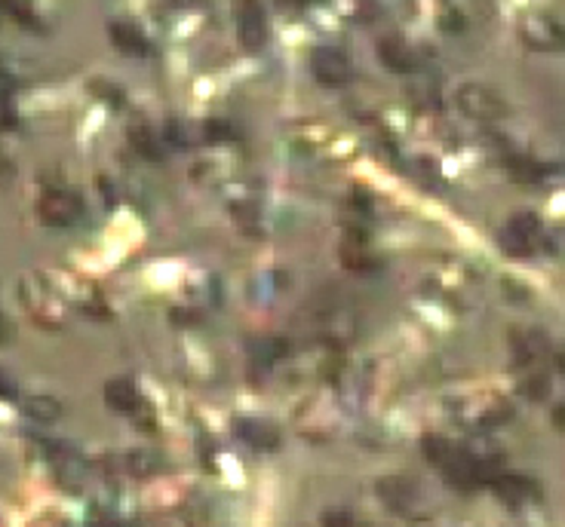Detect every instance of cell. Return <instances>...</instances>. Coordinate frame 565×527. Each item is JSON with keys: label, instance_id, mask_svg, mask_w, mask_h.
Masks as SVG:
<instances>
[{"label": "cell", "instance_id": "1", "mask_svg": "<svg viewBox=\"0 0 565 527\" xmlns=\"http://www.w3.org/2000/svg\"><path fill=\"white\" fill-rule=\"evenodd\" d=\"M455 105L470 120H501L510 113V105L504 102L501 92L485 83H464L455 96Z\"/></svg>", "mask_w": 565, "mask_h": 527}, {"label": "cell", "instance_id": "2", "mask_svg": "<svg viewBox=\"0 0 565 527\" xmlns=\"http://www.w3.org/2000/svg\"><path fill=\"white\" fill-rule=\"evenodd\" d=\"M520 35L525 46L541 52H562L565 50V28L556 22L553 16H544V12H531L520 22Z\"/></svg>", "mask_w": 565, "mask_h": 527}, {"label": "cell", "instance_id": "3", "mask_svg": "<svg viewBox=\"0 0 565 527\" xmlns=\"http://www.w3.org/2000/svg\"><path fill=\"white\" fill-rule=\"evenodd\" d=\"M541 245V221H538L531 212H522V215H514L510 224L501 230V249L507 255L525 258Z\"/></svg>", "mask_w": 565, "mask_h": 527}, {"label": "cell", "instance_id": "4", "mask_svg": "<svg viewBox=\"0 0 565 527\" xmlns=\"http://www.w3.org/2000/svg\"><path fill=\"white\" fill-rule=\"evenodd\" d=\"M237 35L246 52H258L268 43V16L258 0H237Z\"/></svg>", "mask_w": 565, "mask_h": 527}, {"label": "cell", "instance_id": "5", "mask_svg": "<svg viewBox=\"0 0 565 527\" xmlns=\"http://www.w3.org/2000/svg\"><path fill=\"white\" fill-rule=\"evenodd\" d=\"M37 209H41V218L46 224L68 227V224H75L77 218H81L83 203H81V197H77V193H71V190H46Z\"/></svg>", "mask_w": 565, "mask_h": 527}, {"label": "cell", "instance_id": "6", "mask_svg": "<svg viewBox=\"0 0 565 527\" xmlns=\"http://www.w3.org/2000/svg\"><path fill=\"white\" fill-rule=\"evenodd\" d=\"M310 71H314V77L326 86H344L350 80L348 56H344L341 50H335V46H320V50H314V56H310Z\"/></svg>", "mask_w": 565, "mask_h": 527}, {"label": "cell", "instance_id": "7", "mask_svg": "<svg viewBox=\"0 0 565 527\" xmlns=\"http://www.w3.org/2000/svg\"><path fill=\"white\" fill-rule=\"evenodd\" d=\"M378 58H381L384 68L396 71V74H412V71L421 68L418 52L412 50L403 37H384L381 43H378Z\"/></svg>", "mask_w": 565, "mask_h": 527}, {"label": "cell", "instance_id": "8", "mask_svg": "<svg viewBox=\"0 0 565 527\" xmlns=\"http://www.w3.org/2000/svg\"><path fill=\"white\" fill-rule=\"evenodd\" d=\"M491 488H495V493L510 506V509H522L525 503L541 497L535 488V482H531V478H522V476H495L491 478Z\"/></svg>", "mask_w": 565, "mask_h": 527}, {"label": "cell", "instance_id": "9", "mask_svg": "<svg viewBox=\"0 0 565 527\" xmlns=\"http://www.w3.org/2000/svg\"><path fill=\"white\" fill-rule=\"evenodd\" d=\"M237 436L243 438L246 445H252L255 451H271L280 445V432L277 426L264 423V420H237Z\"/></svg>", "mask_w": 565, "mask_h": 527}, {"label": "cell", "instance_id": "10", "mask_svg": "<svg viewBox=\"0 0 565 527\" xmlns=\"http://www.w3.org/2000/svg\"><path fill=\"white\" fill-rule=\"evenodd\" d=\"M108 35H111V40H114L117 50L126 52V56L142 58V56H148V52H151V40L129 22H114L108 28Z\"/></svg>", "mask_w": 565, "mask_h": 527}, {"label": "cell", "instance_id": "11", "mask_svg": "<svg viewBox=\"0 0 565 527\" xmlns=\"http://www.w3.org/2000/svg\"><path fill=\"white\" fill-rule=\"evenodd\" d=\"M105 402H108V408L121 411V415H136L138 405H142V396H138L132 380H108L105 384Z\"/></svg>", "mask_w": 565, "mask_h": 527}, {"label": "cell", "instance_id": "12", "mask_svg": "<svg viewBox=\"0 0 565 527\" xmlns=\"http://www.w3.org/2000/svg\"><path fill=\"white\" fill-rule=\"evenodd\" d=\"M378 497H381L390 509L403 512V509H409V506H412L415 491H412V484L405 482V478H384V482L378 484Z\"/></svg>", "mask_w": 565, "mask_h": 527}, {"label": "cell", "instance_id": "13", "mask_svg": "<svg viewBox=\"0 0 565 527\" xmlns=\"http://www.w3.org/2000/svg\"><path fill=\"white\" fill-rule=\"evenodd\" d=\"M25 415L35 417V420H43V423H50V420H56L59 415H62V405L56 402V399L50 396H31L25 399Z\"/></svg>", "mask_w": 565, "mask_h": 527}, {"label": "cell", "instance_id": "14", "mask_svg": "<svg viewBox=\"0 0 565 527\" xmlns=\"http://www.w3.org/2000/svg\"><path fill=\"white\" fill-rule=\"evenodd\" d=\"M129 142H132V148L142 153V157H151V159H161L163 157L161 144H157L154 132H151L148 126H132V129H129Z\"/></svg>", "mask_w": 565, "mask_h": 527}, {"label": "cell", "instance_id": "15", "mask_svg": "<svg viewBox=\"0 0 565 527\" xmlns=\"http://www.w3.org/2000/svg\"><path fill=\"white\" fill-rule=\"evenodd\" d=\"M510 172H514L520 182H535V178H541V169H538L535 159H525V157H514L510 159Z\"/></svg>", "mask_w": 565, "mask_h": 527}, {"label": "cell", "instance_id": "16", "mask_svg": "<svg viewBox=\"0 0 565 527\" xmlns=\"http://www.w3.org/2000/svg\"><path fill=\"white\" fill-rule=\"evenodd\" d=\"M16 126V111L6 102V89H0V132H10Z\"/></svg>", "mask_w": 565, "mask_h": 527}, {"label": "cell", "instance_id": "17", "mask_svg": "<svg viewBox=\"0 0 565 527\" xmlns=\"http://www.w3.org/2000/svg\"><path fill=\"white\" fill-rule=\"evenodd\" d=\"M203 136H206V142H224V136H228V126L224 123H218V120H209V123L203 126Z\"/></svg>", "mask_w": 565, "mask_h": 527}, {"label": "cell", "instance_id": "18", "mask_svg": "<svg viewBox=\"0 0 565 527\" xmlns=\"http://www.w3.org/2000/svg\"><path fill=\"white\" fill-rule=\"evenodd\" d=\"M16 396V384H12V377L6 375V371H0V399H12Z\"/></svg>", "mask_w": 565, "mask_h": 527}, {"label": "cell", "instance_id": "19", "mask_svg": "<svg viewBox=\"0 0 565 527\" xmlns=\"http://www.w3.org/2000/svg\"><path fill=\"white\" fill-rule=\"evenodd\" d=\"M12 163H10V157H6V153H0V184H6L12 178Z\"/></svg>", "mask_w": 565, "mask_h": 527}, {"label": "cell", "instance_id": "20", "mask_svg": "<svg viewBox=\"0 0 565 527\" xmlns=\"http://www.w3.org/2000/svg\"><path fill=\"white\" fill-rule=\"evenodd\" d=\"M10 337H12V325L6 322L4 313H0V344H6V340H10Z\"/></svg>", "mask_w": 565, "mask_h": 527}]
</instances>
